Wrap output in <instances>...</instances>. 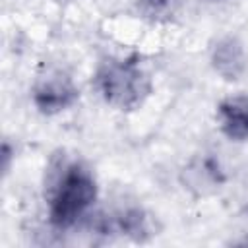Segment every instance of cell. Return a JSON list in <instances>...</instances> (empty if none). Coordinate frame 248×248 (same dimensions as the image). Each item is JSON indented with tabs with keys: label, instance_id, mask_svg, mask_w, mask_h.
I'll return each instance as SVG.
<instances>
[{
	"label": "cell",
	"instance_id": "obj_1",
	"mask_svg": "<svg viewBox=\"0 0 248 248\" xmlns=\"http://www.w3.org/2000/svg\"><path fill=\"white\" fill-rule=\"evenodd\" d=\"M91 87L97 97L118 112H134L153 93V78L138 54L105 56L91 74Z\"/></svg>",
	"mask_w": 248,
	"mask_h": 248
},
{
	"label": "cell",
	"instance_id": "obj_2",
	"mask_svg": "<svg viewBox=\"0 0 248 248\" xmlns=\"http://www.w3.org/2000/svg\"><path fill=\"white\" fill-rule=\"evenodd\" d=\"M99 198V182L81 161L68 163L52 180L46 196V217L52 229L68 231L85 219Z\"/></svg>",
	"mask_w": 248,
	"mask_h": 248
},
{
	"label": "cell",
	"instance_id": "obj_3",
	"mask_svg": "<svg viewBox=\"0 0 248 248\" xmlns=\"http://www.w3.org/2000/svg\"><path fill=\"white\" fill-rule=\"evenodd\" d=\"M31 105L43 116H58L79 103L81 91L76 79L60 68H50L37 76L31 85Z\"/></svg>",
	"mask_w": 248,
	"mask_h": 248
},
{
	"label": "cell",
	"instance_id": "obj_4",
	"mask_svg": "<svg viewBox=\"0 0 248 248\" xmlns=\"http://www.w3.org/2000/svg\"><path fill=\"white\" fill-rule=\"evenodd\" d=\"M207 62L213 74L227 81L236 83L248 74V52L244 43L236 35H219L211 41L207 50Z\"/></svg>",
	"mask_w": 248,
	"mask_h": 248
},
{
	"label": "cell",
	"instance_id": "obj_5",
	"mask_svg": "<svg viewBox=\"0 0 248 248\" xmlns=\"http://www.w3.org/2000/svg\"><path fill=\"white\" fill-rule=\"evenodd\" d=\"M99 232H110L132 242H145L151 236V221L143 207L126 205L118 207L108 215H103L97 221Z\"/></svg>",
	"mask_w": 248,
	"mask_h": 248
},
{
	"label": "cell",
	"instance_id": "obj_6",
	"mask_svg": "<svg viewBox=\"0 0 248 248\" xmlns=\"http://www.w3.org/2000/svg\"><path fill=\"white\" fill-rule=\"evenodd\" d=\"M215 122L229 141H248V93L240 91L223 97L215 107Z\"/></svg>",
	"mask_w": 248,
	"mask_h": 248
},
{
	"label": "cell",
	"instance_id": "obj_7",
	"mask_svg": "<svg viewBox=\"0 0 248 248\" xmlns=\"http://www.w3.org/2000/svg\"><path fill=\"white\" fill-rule=\"evenodd\" d=\"M182 184L184 188L196 194L215 192L219 186L225 184V172L219 165V159L211 157L209 153H202L194 157L182 169Z\"/></svg>",
	"mask_w": 248,
	"mask_h": 248
},
{
	"label": "cell",
	"instance_id": "obj_8",
	"mask_svg": "<svg viewBox=\"0 0 248 248\" xmlns=\"http://www.w3.org/2000/svg\"><path fill=\"white\" fill-rule=\"evenodd\" d=\"M182 10V0H134L136 16L147 25H170Z\"/></svg>",
	"mask_w": 248,
	"mask_h": 248
},
{
	"label": "cell",
	"instance_id": "obj_9",
	"mask_svg": "<svg viewBox=\"0 0 248 248\" xmlns=\"http://www.w3.org/2000/svg\"><path fill=\"white\" fill-rule=\"evenodd\" d=\"M0 159H2V163H0V167H2V176L6 178V176L10 174V170H12V163L16 161V145H12L10 140H4L2 151H0Z\"/></svg>",
	"mask_w": 248,
	"mask_h": 248
},
{
	"label": "cell",
	"instance_id": "obj_10",
	"mask_svg": "<svg viewBox=\"0 0 248 248\" xmlns=\"http://www.w3.org/2000/svg\"><path fill=\"white\" fill-rule=\"evenodd\" d=\"M198 2H202V4H205V6H225V4H229L231 0H198Z\"/></svg>",
	"mask_w": 248,
	"mask_h": 248
}]
</instances>
